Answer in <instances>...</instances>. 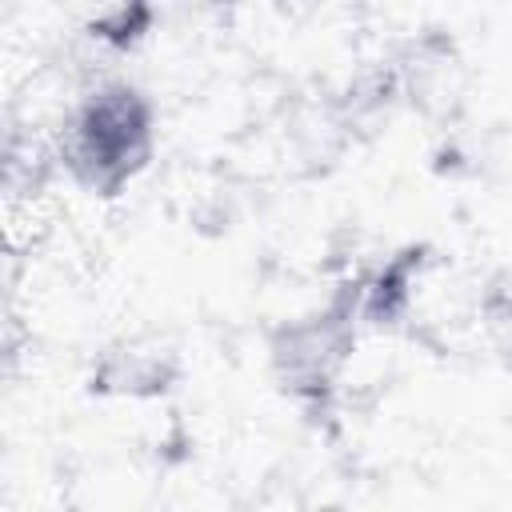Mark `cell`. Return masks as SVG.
I'll list each match as a JSON object with an SVG mask.
<instances>
[{"label": "cell", "mask_w": 512, "mask_h": 512, "mask_svg": "<svg viewBox=\"0 0 512 512\" xmlns=\"http://www.w3.org/2000/svg\"><path fill=\"white\" fill-rule=\"evenodd\" d=\"M156 152V108L128 80H104L76 100L60 132V164L100 200L120 196Z\"/></svg>", "instance_id": "obj_1"}, {"label": "cell", "mask_w": 512, "mask_h": 512, "mask_svg": "<svg viewBox=\"0 0 512 512\" xmlns=\"http://www.w3.org/2000/svg\"><path fill=\"white\" fill-rule=\"evenodd\" d=\"M352 312H360V300H332L324 312L292 320L272 336V368L284 392L304 404H320L332 392L352 352Z\"/></svg>", "instance_id": "obj_2"}, {"label": "cell", "mask_w": 512, "mask_h": 512, "mask_svg": "<svg viewBox=\"0 0 512 512\" xmlns=\"http://www.w3.org/2000/svg\"><path fill=\"white\" fill-rule=\"evenodd\" d=\"M176 380V356L160 344L124 340L104 352L92 372V392L100 396H160Z\"/></svg>", "instance_id": "obj_3"}, {"label": "cell", "mask_w": 512, "mask_h": 512, "mask_svg": "<svg viewBox=\"0 0 512 512\" xmlns=\"http://www.w3.org/2000/svg\"><path fill=\"white\" fill-rule=\"evenodd\" d=\"M424 256L420 248H408L400 252L396 260H388L364 288H360V316L376 328H392L396 320H404L408 304H412V276L420 272Z\"/></svg>", "instance_id": "obj_4"}, {"label": "cell", "mask_w": 512, "mask_h": 512, "mask_svg": "<svg viewBox=\"0 0 512 512\" xmlns=\"http://www.w3.org/2000/svg\"><path fill=\"white\" fill-rule=\"evenodd\" d=\"M152 16L156 12L148 4H120V8H108L92 20V36L112 44V48H132L152 32Z\"/></svg>", "instance_id": "obj_5"}, {"label": "cell", "mask_w": 512, "mask_h": 512, "mask_svg": "<svg viewBox=\"0 0 512 512\" xmlns=\"http://www.w3.org/2000/svg\"><path fill=\"white\" fill-rule=\"evenodd\" d=\"M480 320H484V332H488V344L496 352V360L504 368H512V280L496 284L484 304H480Z\"/></svg>", "instance_id": "obj_6"}]
</instances>
